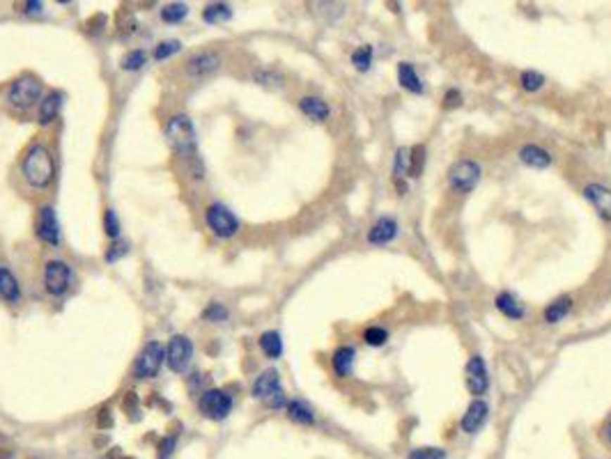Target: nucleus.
I'll return each mask as SVG.
<instances>
[{
    "mask_svg": "<svg viewBox=\"0 0 611 459\" xmlns=\"http://www.w3.org/2000/svg\"><path fill=\"white\" fill-rule=\"evenodd\" d=\"M299 108H301V112H306L308 117L317 119V122H325V119L331 115L329 103H327L325 99H320V97H303V99L299 101Z\"/></svg>",
    "mask_w": 611,
    "mask_h": 459,
    "instance_id": "19",
    "label": "nucleus"
},
{
    "mask_svg": "<svg viewBox=\"0 0 611 459\" xmlns=\"http://www.w3.org/2000/svg\"><path fill=\"white\" fill-rule=\"evenodd\" d=\"M398 81L405 90L414 92V94H423V81H421V76H418L416 67L412 63L398 65Z\"/></svg>",
    "mask_w": 611,
    "mask_h": 459,
    "instance_id": "17",
    "label": "nucleus"
},
{
    "mask_svg": "<svg viewBox=\"0 0 611 459\" xmlns=\"http://www.w3.org/2000/svg\"><path fill=\"white\" fill-rule=\"evenodd\" d=\"M191 358H194V344H191V340L184 335H175L168 342V349H165L168 368L172 372H184L189 368Z\"/></svg>",
    "mask_w": 611,
    "mask_h": 459,
    "instance_id": "9",
    "label": "nucleus"
},
{
    "mask_svg": "<svg viewBox=\"0 0 611 459\" xmlns=\"http://www.w3.org/2000/svg\"><path fill=\"white\" fill-rule=\"evenodd\" d=\"M363 340L370 344V347H382V344H386L389 340V331L382 326H370L368 331H365Z\"/></svg>",
    "mask_w": 611,
    "mask_h": 459,
    "instance_id": "32",
    "label": "nucleus"
},
{
    "mask_svg": "<svg viewBox=\"0 0 611 459\" xmlns=\"http://www.w3.org/2000/svg\"><path fill=\"white\" fill-rule=\"evenodd\" d=\"M586 200L596 207V212L602 216L605 221H611V188L602 186V184H591L584 190Z\"/></svg>",
    "mask_w": 611,
    "mask_h": 459,
    "instance_id": "15",
    "label": "nucleus"
},
{
    "mask_svg": "<svg viewBox=\"0 0 611 459\" xmlns=\"http://www.w3.org/2000/svg\"><path fill=\"white\" fill-rule=\"evenodd\" d=\"M179 49H182V44H179L177 39L161 41V44L156 46V51H154V58H156V60H165V58H170L172 53H177Z\"/></svg>",
    "mask_w": 611,
    "mask_h": 459,
    "instance_id": "35",
    "label": "nucleus"
},
{
    "mask_svg": "<svg viewBox=\"0 0 611 459\" xmlns=\"http://www.w3.org/2000/svg\"><path fill=\"white\" fill-rule=\"evenodd\" d=\"M163 363V347L159 342H147L143 351L138 354L136 366H134V375L136 379H152L156 377Z\"/></svg>",
    "mask_w": 611,
    "mask_h": 459,
    "instance_id": "6",
    "label": "nucleus"
},
{
    "mask_svg": "<svg viewBox=\"0 0 611 459\" xmlns=\"http://www.w3.org/2000/svg\"><path fill=\"white\" fill-rule=\"evenodd\" d=\"M605 439H607V444L611 446V418L607 420V425H605Z\"/></svg>",
    "mask_w": 611,
    "mask_h": 459,
    "instance_id": "41",
    "label": "nucleus"
},
{
    "mask_svg": "<svg viewBox=\"0 0 611 459\" xmlns=\"http://www.w3.org/2000/svg\"><path fill=\"white\" fill-rule=\"evenodd\" d=\"M37 237L51 246H56L60 241V228H58V219H56L53 207H42L39 221H37Z\"/></svg>",
    "mask_w": 611,
    "mask_h": 459,
    "instance_id": "13",
    "label": "nucleus"
},
{
    "mask_svg": "<svg viewBox=\"0 0 611 459\" xmlns=\"http://www.w3.org/2000/svg\"><path fill=\"white\" fill-rule=\"evenodd\" d=\"M487 413H490V406H487L485 400H474L469 406L465 415H462V429L467 432V434H476V432L480 429L487 422Z\"/></svg>",
    "mask_w": 611,
    "mask_h": 459,
    "instance_id": "12",
    "label": "nucleus"
},
{
    "mask_svg": "<svg viewBox=\"0 0 611 459\" xmlns=\"http://www.w3.org/2000/svg\"><path fill=\"white\" fill-rule=\"evenodd\" d=\"M232 10L230 5L225 3H218V5H209L205 10V21L207 23H223V21H230Z\"/></svg>",
    "mask_w": 611,
    "mask_h": 459,
    "instance_id": "28",
    "label": "nucleus"
},
{
    "mask_svg": "<svg viewBox=\"0 0 611 459\" xmlns=\"http://www.w3.org/2000/svg\"><path fill=\"white\" fill-rule=\"evenodd\" d=\"M165 134H168V141L177 154H182V157H194L196 154V129L187 115L172 117L165 127Z\"/></svg>",
    "mask_w": 611,
    "mask_h": 459,
    "instance_id": "2",
    "label": "nucleus"
},
{
    "mask_svg": "<svg viewBox=\"0 0 611 459\" xmlns=\"http://www.w3.org/2000/svg\"><path fill=\"white\" fill-rule=\"evenodd\" d=\"M519 83H522V88L527 90V92H538V90L545 85V76L534 72V69H527V72H522Z\"/></svg>",
    "mask_w": 611,
    "mask_h": 459,
    "instance_id": "30",
    "label": "nucleus"
},
{
    "mask_svg": "<svg viewBox=\"0 0 611 459\" xmlns=\"http://www.w3.org/2000/svg\"><path fill=\"white\" fill-rule=\"evenodd\" d=\"M103 223H106V235L115 239L120 235V221H118V214L108 209L106 212V219H103Z\"/></svg>",
    "mask_w": 611,
    "mask_h": 459,
    "instance_id": "36",
    "label": "nucleus"
},
{
    "mask_svg": "<svg viewBox=\"0 0 611 459\" xmlns=\"http://www.w3.org/2000/svg\"><path fill=\"white\" fill-rule=\"evenodd\" d=\"M519 159L522 163H527V166L538 168V170H545L552 166V154L538 145H524L519 150Z\"/></svg>",
    "mask_w": 611,
    "mask_h": 459,
    "instance_id": "16",
    "label": "nucleus"
},
{
    "mask_svg": "<svg viewBox=\"0 0 611 459\" xmlns=\"http://www.w3.org/2000/svg\"><path fill=\"white\" fill-rule=\"evenodd\" d=\"M225 315H228V313H225V308H221L218 303H212V306L205 310V317L207 319H216V322H218V319H225Z\"/></svg>",
    "mask_w": 611,
    "mask_h": 459,
    "instance_id": "39",
    "label": "nucleus"
},
{
    "mask_svg": "<svg viewBox=\"0 0 611 459\" xmlns=\"http://www.w3.org/2000/svg\"><path fill=\"white\" fill-rule=\"evenodd\" d=\"M39 94H42V85L37 83V79H32V76H23V79L12 83L10 92H7V101H10L12 106L25 110V108L34 106V101L39 99Z\"/></svg>",
    "mask_w": 611,
    "mask_h": 459,
    "instance_id": "5",
    "label": "nucleus"
},
{
    "mask_svg": "<svg viewBox=\"0 0 611 459\" xmlns=\"http://www.w3.org/2000/svg\"><path fill=\"white\" fill-rule=\"evenodd\" d=\"M0 297L5 301H19L21 290L10 269H0Z\"/></svg>",
    "mask_w": 611,
    "mask_h": 459,
    "instance_id": "26",
    "label": "nucleus"
},
{
    "mask_svg": "<svg viewBox=\"0 0 611 459\" xmlns=\"http://www.w3.org/2000/svg\"><path fill=\"white\" fill-rule=\"evenodd\" d=\"M287 415H290V420L299 422V425H313V422H315V413H313L310 406L301 400L287 402Z\"/></svg>",
    "mask_w": 611,
    "mask_h": 459,
    "instance_id": "22",
    "label": "nucleus"
},
{
    "mask_svg": "<svg viewBox=\"0 0 611 459\" xmlns=\"http://www.w3.org/2000/svg\"><path fill=\"white\" fill-rule=\"evenodd\" d=\"M398 232H400L398 221H396V219H391V216H382V219L370 228V232H368V241H370L372 246L391 244V241L398 237Z\"/></svg>",
    "mask_w": 611,
    "mask_h": 459,
    "instance_id": "14",
    "label": "nucleus"
},
{
    "mask_svg": "<svg viewBox=\"0 0 611 459\" xmlns=\"http://www.w3.org/2000/svg\"><path fill=\"white\" fill-rule=\"evenodd\" d=\"M53 157L44 145H32L23 159V177L34 188H46L53 179Z\"/></svg>",
    "mask_w": 611,
    "mask_h": 459,
    "instance_id": "1",
    "label": "nucleus"
},
{
    "mask_svg": "<svg viewBox=\"0 0 611 459\" xmlns=\"http://www.w3.org/2000/svg\"><path fill=\"white\" fill-rule=\"evenodd\" d=\"M407 459H446V450L441 448H416Z\"/></svg>",
    "mask_w": 611,
    "mask_h": 459,
    "instance_id": "33",
    "label": "nucleus"
},
{
    "mask_svg": "<svg viewBox=\"0 0 611 459\" xmlns=\"http://www.w3.org/2000/svg\"><path fill=\"white\" fill-rule=\"evenodd\" d=\"M260 347L262 351L267 354L269 358H278L283 354V340H281V333L276 331H267L260 335Z\"/></svg>",
    "mask_w": 611,
    "mask_h": 459,
    "instance_id": "27",
    "label": "nucleus"
},
{
    "mask_svg": "<svg viewBox=\"0 0 611 459\" xmlns=\"http://www.w3.org/2000/svg\"><path fill=\"white\" fill-rule=\"evenodd\" d=\"M352 65L359 69V72H368L370 65H372V46L363 44V46L356 49L352 53Z\"/></svg>",
    "mask_w": 611,
    "mask_h": 459,
    "instance_id": "29",
    "label": "nucleus"
},
{
    "mask_svg": "<svg viewBox=\"0 0 611 459\" xmlns=\"http://www.w3.org/2000/svg\"><path fill=\"white\" fill-rule=\"evenodd\" d=\"M200 409L212 420H223L225 415L232 411V397L225 393V391H218V388H212V391H205L200 395Z\"/></svg>",
    "mask_w": 611,
    "mask_h": 459,
    "instance_id": "7",
    "label": "nucleus"
},
{
    "mask_svg": "<svg viewBox=\"0 0 611 459\" xmlns=\"http://www.w3.org/2000/svg\"><path fill=\"white\" fill-rule=\"evenodd\" d=\"M44 283H46V290L51 294H65L69 287V266L60 259H51L46 264V271H44Z\"/></svg>",
    "mask_w": 611,
    "mask_h": 459,
    "instance_id": "11",
    "label": "nucleus"
},
{
    "mask_svg": "<svg viewBox=\"0 0 611 459\" xmlns=\"http://www.w3.org/2000/svg\"><path fill=\"white\" fill-rule=\"evenodd\" d=\"M187 5H182V3H172V5H165L163 10H161V19L163 21H168V23H177V21H182L187 16Z\"/></svg>",
    "mask_w": 611,
    "mask_h": 459,
    "instance_id": "31",
    "label": "nucleus"
},
{
    "mask_svg": "<svg viewBox=\"0 0 611 459\" xmlns=\"http://www.w3.org/2000/svg\"><path fill=\"white\" fill-rule=\"evenodd\" d=\"M393 175L398 181L412 175V150L409 147H400L396 152V161H393Z\"/></svg>",
    "mask_w": 611,
    "mask_h": 459,
    "instance_id": "25",
    "label": "nucleus"
},
{
    "mask_svg": "<svg viewBox=\"0 0 611 459\" xmlns=\"http://www.w3.org/2000/svg\"><path fill=\"white\" fill-rule=\"evenodd\" d=\"M467 388L471 395H485L487 388H490V372H487V366L483 356H471L467 363Z\"/></svg>",
    "mask_w": 611,
    "mask_h": 459,
    "instance_id": "10",
    "label": "nucleus"
},
{
    "mask_svg": "<svg viewBox=\"0 0 611 459\" xmlns=\"http://www.w3.org/2000/svg\"><path fill=\"white\" fill-rule=\"evenodd\" d=\"M143 65H145L143 51H131V53L125 56V60H122V69H127V72H136V69H141Z\"/></svg>",
    "mask_w": 611,
    "mask_h": 459,
    "instance_id": "34",
    "label": "nucleus"
},
{
    "mask_svg": "<svg viewBox=\"0 0 611 459\" xmlns=\"http://www.w3.org/2000/svg\"><path fill=\"white\" fill-rule=\"evenodd\" d=\"M60 106H63V94H58V92L49 94V97L44 99L42 106H39V122H42V124H51V122H53V119L58 117Z\"/></svg>",
    "mask_w": 611,
    "mask_h": 459,
    "instance_id": "24",
    "label": "nucleus"
},
{
    "mask_svg": "<svg viewBox=\"0 0 611 459\" xmlns=\"http://www.w3.org/2000/svg\"><path fill=\"white\" fill-rule=\"evenodd\" d=\"M354 358H356V351L352 349V347H340V349H336V354H334V370H336V375L338 377H347L349 372H352V368H354Z\"/></svg>",
    "mask_w": 611,
    "mask_h": 459,
    "instance_id": "23",
    "label": "nucleus"
},
{
    "mask_svg": "<svg viewBox=\"0 0 611 459\" xmlns=\"http://www.w3.org/2000/svg\"><path fill=\"white\" fill-rule=\"evenodd\" d=\"M127 250H129V246L125 244V241H115V244L108 248L106 259H108V262H118L122 255H127Z\"/></svg>",
    "mask_w": 611,
    "mask_h": 459,
    "instance_id": "37",
    "label": "nucleus"
},
{
    "mask_svg": "<svg viewBox=\"0 0 611 459\" xmlns=\"http://www.w3.org/2000/svg\"><path fill=\"white\" fill-rule=\"evenodd\" d=\"M480 179V166L471 159H460L448 172V184L458 193H469L474 190Z\"/></svg>",
    "mask_w": 611,
    "mask_h": 459,
    "instance_id": "4",
    "label": "nucleus"
},
{
    "mask_svg": "<svg viewBox=\"0 0 611 459\" xmlns=\"http://www.w3.org/2000/svg\"><path fill=\"white\" fill-rule=\"evenodd\" d=\"M175 446H177V439H175V437H165V439L161 441V446H159V459H168V457L172 455Z\"/></svg>",
    "mask_w": 611,
    "mask_h": 459,
    "instance_id": "38",
    "label": "nucleus"
},
{
    "mask_svg": "<svg viewBox=\"0 0 611 459\" xmlns=\"http://www.w3.org/2000/svg\"><path fill=\"white\" fill-rule=\"evenodd\" d=\"M253 395H256L258 400H265L269 406H274V409L287 406L285 393L281 388V379H278L276 370H265V372H262V375L256 379V384H253Z\"/></svg>",
    "mask_w": 611,
    "mask_h": 459,
    "instance_id": "3",
    "label": "nucleus"
},
{
    "mask_svg": "<svg viewBox=\"0 0 611 459\" xmlns=\"http://www.w3.org/2000/svg\"><path fill=\"white\" fill-rule=\"evenodd\" d=\"M496 308L501 310V313L508 317V319H524V315H527V310H524V306L512 297L510 292H501L499 297H496Z\"/></svg>",
    "mask_w": 611,
    "mask_h": 459,
    "instance_id": "20",
    "label": "nucleus"
},
{
    "mask_svg": "<svg viewBox=\"0 0 611 459\" xmlns=\"http://www.w3.org/2000/svg\"><path fill=\"white\" fill-rule=\"evenodd\" d=\"M572 310V297H558L556 301H552L549 306L545 308V322L549 324H556L561 322L563 317H567V313Z\"/></svg>",
    "mask_w": 611,
    "mask_h": 459,
    "instance_id": "21",
    "label": "nucleus"
},
{
    "mask_svg": "<svg viewBox=\"0 0 611 459\" xmlns=\"http://www.w3.org/2000/svg\"><path fill=\"white\" fill-rule=\"evenodd\" d=\"M207 225L212 228L214 235L225 237V239L237 235V230H239V223H237V219H234V214L223 205H212V207H209V209H207Z\"/></svg>",
    "mask_w": 611,
    "mask_h": 459,
    "instance_id": "8",
    "label": "nucleus"
},
{
    "mask_svg": "<svg viewBox=\"0 0 611 459\" xmlns=\"http://www.w3.org/2000/svg\"><path fill=\"white\" fill-rule=\"evenodd\" d=\"M458 103H460V92H458V90H448L446 97H443V106H446V108H455Z\"/></svg>",
    "mask_w": 611,
    "mask_h": 459,
    "instance_id": "40",
    "label": "nucleus"
},
{
    "mask_svg": "<svg viewBox=\"0 0 611 459\" xmlns=\"http://www.w3.org/2000/svg\"><path fill=\"white\" fill-rule=\"evenodd\" d=\"M218 65H221V63H218V58H216L214 53H200V56L189 60L187 72H189L191 76H207V74L216 72Z\"/></svg>",
    "mask_w": 611,
    "mask_h": 459,
    "instance_id": "18",
    "label": "nucleus"
}]
</instances>
